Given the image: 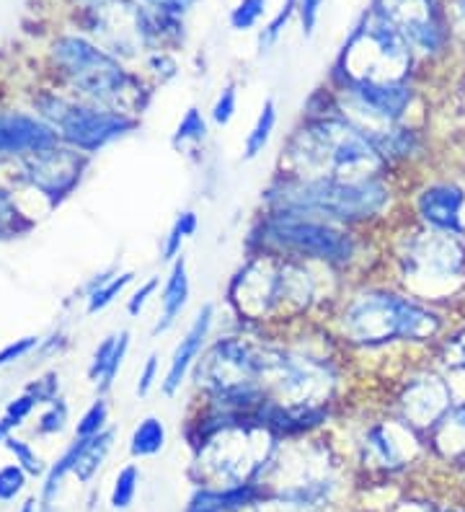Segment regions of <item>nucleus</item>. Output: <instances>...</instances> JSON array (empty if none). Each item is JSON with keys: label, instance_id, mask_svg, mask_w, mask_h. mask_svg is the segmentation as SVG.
I'll return each instance as SVG.
<instances>
[{"label": "nucleus", "instance_id": "nucleus-1", "mask_svg": "<svg viewBox=\"0 0 465 512\" xmlns=\"http://www.w3.org/2000/svg\"><path fill=\"white\" fill-rule=\"evenodd\" d=\"M274 213H295L329 223H362L378 218L391 205V187L380 176L336 179V176H295L274 179L264 192Z\"/></svg>", "mask_w": 465, "mask_h": 512}, {"label": "nucleus", "instance_id": "nucleus-2", "mask_svg": "<svg viewBox=\"0 0 465 512\" xmlns=\"http://www.w3.org/2000/svg\"><path fill=\"white\" fill-rule=\"evenodd\" d=\"M287 174L295 176H336V179H365L380 176L388 166L367 132L347 117L308 119L292 132L285 145Z\"/></svg>", "mask_w": 465, "mask_h": 512}, {"label": "nucleus", "instance_id": "nucleus-3", "mask_svg": "<svg viewBox=\"0 0 465 512\" xmlns=\"http://www.w3.org/2000/svg\"><path fill=\"white\" fill-rule=\"evenodd\" d=\"M344 337L362 347L393 342H432L445 329V319L427 300L393 290H365L354 295L341 313Z\"/></svg>", "mask_w": 465, "mask_h": 512}, {"label": "nucleus", "instance_id": "nucleus-4", "mask_svg": "<svg viewBox=\"0 0 465 512\" xmlns=\"http://www.w3.org/2000/svg\"><path fill=\"white\" fill-rule=\"evenodd\" d=\"M316 282L303 264L290 256H254L230 285V300L241 316L254 321L290 319L308 311Z\"/></svg>", "mask_w": 465, "mask_h": 512}, {"label": "nucleus", "instance_id": "nucleus-5", "mask_svg": "<svg viewBox=\"0 0 465 512\" xmlns=\"http://www.w3.org/2000/svg\"><path fill=\"white\" fill-rule=\"evenodd\" d=\"M52 57L68 81L104 109L137 114L148 107V91L140 78L88 39L60 37L52 44Z\"/></svg>", "mask_w": 465, "mask_h": 512}, {"label": "nucleus", "instance_id": "nucleus-6", "mask_svg": "<svg viewBox=\"0 0 465 512\" xmlns=\"http://www.w3.org/2000/svg\"><path fill=\"white\" fill-rule=\"evenodd\" d=\"M403 280L419 300H440L465 288V241L419 225L398 251Z\"/></svg>", "mask_w": 465, "mask_h": 512}, {"label": "nucleus", "instance_id": "nucleus-7", "mask_svg": "<svg viewBox=\"0 0 465 512\" xmlns=\"http://www.w3.org/2000/svg\"><path fill=\"white\" fill-rule=\"evenodd\" d=\"M254 244L267 254L305 256L331 267H349L357 256L354 236L336 223L274 210L254 231Z\"/></svg>", "mask_w": 465, "mask_h": 512}, {"label": "nucleus", "instance_id": "nucleus-8", "mask_svg": "<svg viewBox=\"0 0 465 512\" xmlns=\"http://www.w3.org/2000/svg\"><path fill=\"white\" fill-rule=\"evenodd\" d=\"M411 60H414V50L409 42L388 21L380 19L378 13L370 11L365 24L357 26L349 42L344 44L336 70L341 75V83H393L406 81Z\"/></svg>", "mask_w": 465, "mask_h": 512}, {"label": "nucleus", "instance_id": "nucleus-9", "mask_svg": "<svg viewBox=\"0 0 465 512\" xmlns=\"http://www.w3.org/2000/svg\"><path fill=\"white\" fill-rule=\"evenodd\" d=\"M37 107L44 122L60 135V140H65L70 148L81 150V153H96L140 125L132 114L83 107V104L60 99V96H42Z\"/></svg>", "mask_w": 465, "mask_h": 512}, {"label": "nucleus", "instance_id": "nucleus-10", "mask_svg": "<svg viewBox=\"0 0 465 512\" xmlns=\"http://www.w3.org/2000/svg\"><path fill=\"white\" fill-rule=\"evenodd\" d=\"M341 94L347 99V109L352 112L347 119L365 132L401 125L416 99L414 88L406 81L341 83Z\"/></svg>", "mask_w": 465, "mask_h": 512}, {"label": "nucleus", "instance_id": "nucleus-11", "mask_svg": "<svg viewBox=\"0 0 465 512\" xmlns=\"http://www.w3.org/2000/svg\"><path fill=\"white\" fill-rule=\"evenodd\" d=\"M372 11L388 21L409 42L411 50L424 52V55L445 52L453 37L445 13L434 0H375Z\"/></svg>", "mask_w": 465, "mask_h": 512}, {"label": "nucleus", "instance_id": "nucleus-12", "mask_svg": "<svg viewBox=\"0 0 465 512\" xmlns=\"http://www.w3.org/2000/svg\"><path fill=\"white\" fill-rule=\"evenodd\" d=\"M86 163V153L55 145V148L24 156V174L31 187H37L44 197H50L52 205H57L62 197H68L78 187Z\"/></svg>", "mask_w": 465, "mask_h": 512}, {"label": "nucleus", "instance_id": "nucleus-13", "mask_svg": "<svg viewBox=\"0 0 465 512\" xmlns=\"http://www.w3.org/2000/svg\"><path fill=\"white\" fill-rule=\"evenodd\" d=\"M398 401H401L403 422L414 427L416 432H429L440 422L442 414L455 404V394L447 381V373L429 370V373L411 378Z\"/></svg>", "mask_w": 465, "mask_h": 512}, {"label": "nucleus", "instance_id": "nucleus-14", "mask_svg": "<svg viewBox=\"0 0 465 512\" xmlns=\"http://www.w3.org/2000/svg\"><path fill=\"white\" fill-rule=\"evenodd\" d=\"M465 189L453 182H434L416 197V218L434 231L453 233L465 238Z\"/></svg>", "mask_w": 465, "mask_h": 512}, {"label": "nucleus", "instance_id": "nucleus-15", "mask_svg": "<svg viewBox=\"0 0 465 512\" xmlns=\"http://www.w3.org/2000/svg\"><path fill=\"white\" fill-rule=\"evenodd\" d=\"M212 324H215V306H212V303H205V306L197 311L192 326L186 329L181 342L176 344L174 355H171V363H168L166 378L161 381L163 394L166 396L179 394V388L184 386V381L189 378L194 365L199 363L202 352H205V344L207 339H210Z\"/></svg>", "mask_w": 465, "mask_h": 512}, {"label": "nucleus", "instance_id": "nucleus-16", "mask_svg": "<svg viewBox=\"0 0 465 512\" xmlns=\"http://www.w3.org/2000/svg\"><path fill=\"white\" fill-rule=\"evenodd\" d=\"M60 135L44 119L19 112H0V156H31L55 148Z\"/></svg>", "mask_w": 465, "mask_h": 512}, {"label": "nucleus", "instance_id": "nucleus-17", "mask_svg": "<svg viewBox=\"0 0 465 512\" xmlns=\"http://www.w3.org/2000/svg\"><path fill=\"white\" fill-rule=\"evenodd\" d=\"M414 427L406 422H378V425L367 427L365 438H362V453L365 461L385 471H396L406 463V450H403V438H409Z\"/></svg>", "mask_w": 465, "mask_h": 512}, {"label": "nucleus", "instance_id": "nucleus-18", "mask_svg": "<svg viewBox=\"0 0 465 512\" xmlns=\"http://www.w3.org/2000/svg\"><path fill=\"white\" fill-rule=\"evenodd\" d=\"M189 269H186V259L179 256L176 262H171V272L166 277V285H163L161 293V316L155 321L153 334H166L168 329H174L176 321L181 319L186 303H189Z\"/></svg>", "mask_w": 465, "mask_h": 512}, {"label": "nucleus", "instance_id": "nucleus-19", "mask_svg": "<svg viewBox=\"0 0 465 512\" xmlns=\"http://www.w3.org/2000/svg\"><path fill=\"white\" fill-rule=\"evenodd\" d=\"M259 502V487L251 481L236 484V487L225 489H199L192 497L186 512H233L241 507L256 505Z\"/></svg>", "mask_w": 465, "mask_h": 512}, {"label": "nucleus", "instance_id": "nucleus-20", "mask_svg": "<svg viewBox=\"0 0 465 512\" xmlns=\"http://www.w3.org/2000/svg\"><path fill=\"white\" fill-rule=\"evenodd\" d=\"M367 138L370 143L375 145L380 156L385 158V163L396 161V158H414L419 156V150H422V135L419 130L409 125H388V127H378V130L367 132Z\"/></svg>", "mask_w": 465, "mask_h": 512}, {"label": "nucleus", "instance_id": "nucleus-21", "mask_svg": "<svg viewBox=\"0 0 465 512\" xmlns=\"http://www.w3.org/2000/svg\"><path fill=\"white\" fill-rule=\"evenodd\" d=\"M432 445L445 458H465V401H455L437 425L429 430Z\"/></svg>", "mask_w": 465, "mask_h": 512}, {"label": "nucleus", "instance_id": "nucleus-22", "mask_svg": "<svg viewBox=\"0 0 465 512\" xmlns=\"http://www.w3.org/2000/svg\"><path fill=\"white\" fill-rule=\"evenodd\" d=\"M274 127H277V104H274V99H267L259 117H256L254 127H251V132L243 140V161H254V158H259L267 150Z\"/></svg>", "mask_w": 465, "mask_h": 512}, {"label": "nucleus", "instance_id": "nucleus-23", "mask_svg": "<svg viewBox=\"0 0 465 512\" xmlns=\"http://www.w3.org/2000/svg\"><path fill=\"white\" fill-rule=\"evenodd\" d=\"M114 443V432L112 430H104L99 435H93V438H83L81 445V453H78V461H75V474L78 479L88 481L96 471L101 469V463L104 458L109 456V450H112Z\"/></svg>", "mask_w": 465, "mask_h": 512}, {"label": "nucleus", "instance_id": "nucleus-24", "mask_svg": "<svg viewBox=\"0 0 465 512\" xmlns=\"http://www.w3.org/2000/svg\"><path fill=\"white\" fill-rule=\"evenodd\" d=\"M168 432L166 425H163V419L158 417H145L140 425L135 427L130 440V450L132 456L148 458V456H158L163 448H166Z\"/></svg>", "mask_w": 465, "mask_h": 512}, {"label": "nucleus", "instance_id": "nucleus-25", "mask_svg": "<svg viewBox=\"0 0 465 512\" xmlns=\"http://www.w3.org/2000/svg\"><path fill=\"white\" fill-rule=\"evenodd\" d=\"M199 228V218L194 210H184V213L176 215L174 225L168 228V236L163 241V249H161V259L163 262H176L181 256V246L189 241V238L197 233Z\"/></svg>", "mask_w": 465, "mask_h": 512}, {"label": "nucleus", "instance_id": "nucleus-26", "mask_svg": "<svg viewBox=\"0 0 465 512\" xmlns=\"http://www.w3.org/2000/svg\"><path fill=\"white\" fill-rule=\"evenodd\" d=\"M81 445H83V438H78L73 445H70L68 450H65V456H62L60 461H57L55 466H52L50 476H47V481H44V489H42L44 512H50L52 502H55L57 492H60V484H62V479H65V474L75 469V461H78Z\"/></svg>", "mask_w": 465, "mask_h": 512}, {"label": "nucleus", "instance_id": "nucleus-27", "mask_svg": "<svg viewBox=\"0 0 465 512\" xmlns=\"http://www.w3.org/2000/svg\"><path fill=\"white\" fill-rule=\"evenodd\" d=\"M207 138V119L205 114L199 112L197 107H189L184 112V117L179 119V125L174 130V138L171 143L176 148H184V145H197Z\"/></svg>", "mask_w": 465, "mask_h": 512}, {"label": "nucleus", "instance_id": "nucleus-28", "mask_svg": "<svg viewBox=\"0 0 465 512\" xmlns=\"http://www.w3.org/2000/svg\"><path fill=\"white\" fill-rule=\"evenodd\" d=\"M132 282H135V272H119L112 280L104 282L101 288H96L88 295V313H99L104 311V308L112 306L114 300H117L119 295L124 293V288L132 285Z\"/></svg>", "mask_w": 465, "mask_h": 512}, {"label": "nucleus", "instance_id": "nucleus-29", "mask_svg": "<svg viewBox=\"0 0 465 512\" xmlns=\"http://www.w3.org/2000/svg\"><path fill=\"white\" fill-rule=\"evenodd\" d=\"M437 357L442 370H465V326L442 339Z\"/></svg>", "mask_w": 465, "mask_h": 512}, {"label": "nucleus", "instance_id": "nucleus-30", "mask_svg": "<svg viewBox=\"0 0 465 512\" xmlns=\"http://www.w3.org/2000/svg\"><path fill=\"white\" fill-rule=\"evenodd\" d=\"M267 13V0H238V6L230 11V26L236 32H248L254 29Z\"/></svg>", "mask_w": 465, "mask_h": 512}, {"label": "nucleus", "instance_id": "nucleus-31", "mask_svg": "<svg viewBox=\"0 0 465 512\" xmlns=\"http://www.w3.org/2000/svg\"><path fill=\"white\" fill-rule=\"evenodd\" d=\"M137 481H140V471L135 466H124L119 471L117 481H114V489H112V507L114 510H127L132 505L137 494Z\"/></svg>", "mask_w": 465, "mask_h": 512}, {"label": "nucleus", "instance_id": "nucleus-32", "mask_svg": "<svg viewBox=\"0 0 465 512\" xmlns=\"http://www.w3.org/2000/svg\"><path fill=\"white\" fill-rule=\"evenodd\" d=\"M236 112H238L236 83H228V86L220 91V96L215 99V104H212L210 117L217 127H228L230 122H233V117H236Z\"/></svg>", "mask_w": 465, "mask_h": 512}, {"label": "nucleus", "instance_id": "nucleus-33", "mask_svg": "<svg viewBox=\"0 0 465 512\" xmlns=\"http://www.w3.org/2000/svg\"><path fill=\"white\" fill-rule=\"evenodd\" d=\"M295 11H298V0H285V3H282V8H279L277 16H274V19L269 21L267 26H264V32L259 34V47H261V50H269V47H272V44L277 42L279 34L285 32V26L290 24L292 13H295Z\"/></svg>", "mask_w": 465, "mask_h": 512}, {"label": "nucleus", "instance_id": "nucleus-34", "mask_svg": "<svg viewBox=\"0 0 465 512\" xmlns=\"http://www.w3.org/2000/svg\"><path fill=\"white\" fill-rule=\"evenodd\" d=\"M106 417H109V406H106L104 399H96L91 404V409L81 417V422H78L75 435H78V438H93V435H99V432H104Z\"/></svg>", "mask_w": 465, "mask_h": 512}, {"label": "nucleus", "instance_id": "nucleus-35", "mask_svg": "<svg viewBox=\"0 0 465 512\" xmlns=\"http://www.w3.org/2000/svg\"><path fill=\"white\" fill-rule=\"evenodd\" d=\"M127 350H130V331H119V342H117V350H114L112 360H109V365H106L104 375H101L99 381V391L101 394H106L109 388L114 386V381H117L119 375V368H122L124 357H127Z\"/></svg>", "mask_w": 465, "mask_h": 512}, {"label": "nucleus", "instance_id": "nucleus-36", "mask_svg": "<svg viewBox=\"0 0 465 512\" xmlns=\"http://www.w3.org/2000/svg\"><path fill=\"white\" fill-rule=\"evenodd\" d=\"M6 448L11 450L13 456H16V463H19L21 469L26 471V474L31 476H39L44 471L42 466V458L31 450L29 443H24V440H16V438H8L6 440Z\"/></svg>", "mask_w": 465, "mask_h": 512}, {"label": "nucleus", "instance_id": "nucleus-37", "mask_svg": "<svg viewBox=\"0 0 465 512\" xmlns=\"http://www.w3.org/2000/svg\"><path fill=\"white\" fill-rule=\"evenodd\" d=\"M24 484L26 471L21 469L19 463H16V466H3V469H0V502L13 500V497L24 489Z\"/></svg>", "mask_w": 465, "mask_h": 512}, {"label": "nucleus", "instance_id": "nucleus-38", "mask_svg": "<svg viewBox=\"0 0 465 512\" xmlns=\"http://www.w3.org/2000/svg\"><path fill=\"white\" fill-rule=\"evenodd\" d=\"M50 409L42 414V419H39L37 425V432L39 435H52V432H60L62 427H65V422H68V406L62 404L60 399L52 401V404H47Z\"/></svg>", "mask_w": 465, "mask_h": 512}, {"label": "nucleus", "instance_id": "nucleus-39", "mask_svg": "<svg viewBox=\"0 0 465 512\" xmlns=\"http://www.w3.org/2000/svg\"><path fill=\"white\" fill-rule=\"evenodd\" d=\"M117 342H119V334H109V337H106L104 342L96 347V352H93V360H91V368H88V375H91L93 381H99L101 375H104L106 365H109L114 350H117Z\"/></svg>", "mask_w": 465, "mask_h": 512}, {"label": "nucleus", "instance_id": "nucleus-40", "mask_svg": "<svg viewBox=\"0 0 465 512\" xmlns=\"http://www.w3.org/2000/svg\"><path fill=\"white\" fill-rule=\"evenodd\" d=\"M57 391H60V378H57V373L42 375L39 381H34L26 388V394L34 396L37 404H52V401H57Z\"/></svg>", "mask_w": 465, "mask_h": 512}, {"label": "nucleus", "instance_id": "nucleus-41", "mask_svg": "<svg viewBox=\"0 0 465 512\" xmlns=\"http://www.w3.org/2000/svg\"><path fill=\"white\" fill-rule=\"evenodd\" d=\"M161 288V277H150L148 282H143V285H140V288L135 290V293H132V298L127 300V313H130V316H140V313L145 311V306H148V300L153 298L155 295V290Z\"/></svg>", "mask_w": 465, "mask_h": 512}, {"label": "nucleus", "instance_id": "nucleus-42", "mask_svg": "<svg viewBox=\"0 0 465 512\" xmlns=\"http://www.w3.org/2000/svg\"><path fill=\"white\" fill-rule=\"evenodd\" d=\"M37 347H39V337L16 339V342H11L8 347H3V350H0V368H3V365L16 363V360L26 357L31 350H37Z\"/></svg>", "mask_w": 465, "mask_h": 512}, {"label": "nucleus", "instance_id": "nucleus-43", "mask_svg": "<svg viewBox=\"0 0 465 512\" xmlns=\"http://www.w3.org/2000/svg\"><path fill=\"white\" fill-rule=\"evenodd\" d=\"M158 375H161V363H158V355H148V360H145L143 370H140V378H137V396H148L150 391H153V386L158 383Z\"/></svg>", "mask_w": 465, "mask_h": 512}, {"label": "nucleus", "instance_id": "nucleus-44", "mask_svg": "<svg viewBox=\"0 0 465 512\" xmlns=\"http://www.w3.org/2000/svg\"><path fill=\"white\" fill-rule=\"evenodd\" d=\"M321 6H323V0H298L300 24H303V34H305V37H310V34H313V29H316Z\"/></svg>", "mask_w": 465, "mask_h": 512}, {"label": "nucleus", "instance_id": "nucleus-45", "mask_svg": "<svg viewBox=\"0 0 465 512\" xmlns=\"http://www.w3.org/2000/svg\"><path fill=\"white\" fill-rule=\"evenodd\" d=\"M137 3H143L145 8H153V11L161 13H171V16H181L189 8L197 3V0H137Z\"/></svg>", "mask_w": 465, "mask_h": 512}, {"label": "nucleus", "instance_id": "nucleus-46", "mask_svg": "<svg viewBox=\"0 0 465 512\" xmlns=\"http://www.w3.org/2000/svg\"><path fill=\"white\" fill-rule=\"evenodd\" d=\"M447 24H450V34L465 42V0H453L447 8Z\"/></svg>", "mask_w": 465, "mask_h": 512}, {"label": "nucleus", "instance_id": "nucleus-47", "mask_svg": "<svg viewBox=\"0 0 465 512\" xmlns=\"http://www.w3.org/2000/svg\"><path fill=\"white\" fill-rule=\"evenodd\" d=\"M34 406H37V399H34V396L31 394H24V396H19V399H13L11 404H8V409H6V417H11L13 422H24L26 417H29L31 412H34Z\"/></svg>", "mask_w": 465, "mask_h": 512}, {"label": "nucleus", "instance_id": "nucleus-48", "mask_svg": "<svg viewBox=\"0 0 465 512\" xmlns=\"http://www.w3.org/2000/svg\"><path fill=\"white\" fill-rule=\"evenodd\" d=\"M13 427H19V422H13L11 417H3L0 419V443H6L11 438V430Z\"/></svg>", "mask_w": 465, "mask_h": 512}, {"label": "nucleus", "instance_id": "nucleus-49", "mask_svg": "<svg viewBox=\"0 0 465 512\" xmlns=\"http://www.w3.org/2000/svg\"><path fill=\"white\" fill-rule=\"evenodd\" d=\"M21 512H37V502L26 500L24 507H21Z\"/></svg>", "mask_w": 465, "mask_h": 512}, {"label": "nucleus", "instance_id": "nucleus-50", "mask_svg": "<svg viewBox=\"0 0 465 512\" xmlns=\"http://www.w3.org/2000/svg\"><path fill=\"white\" fill-rule=\"evenodd\" d=\"M83 3H88V6H99V3H104V0H83Z\"/></svg>", "mask_w": 465, "mask_h": 512}]
</instances>
